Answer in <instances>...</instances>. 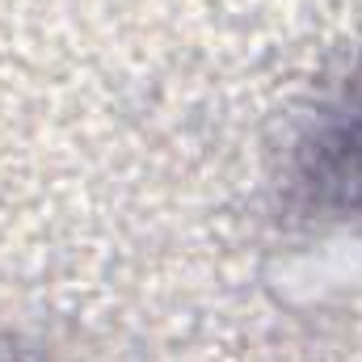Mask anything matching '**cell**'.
Segmentation results:
<instances>
[{
  "mask_svg": "<svg viewBox=\"0 0 362 362\" xmlns=\"http://www.w3.org/2000/svg\"><path fill=\"white\" fill-rule=\"evenodd\" d=\"M316 185L333 189L350 211H362V85L350 89L341 114L316 139Z\"/></svg>",
  "mask_w": 362,
  "mask_h": 362,
  "instance_id": "6da1fadb",
  "label": "cell"
}]
</instances>
